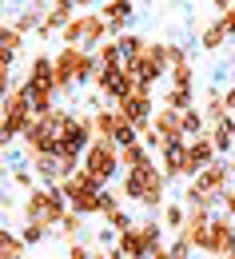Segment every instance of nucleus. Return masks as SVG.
I'll return each instance as SVG.
<instances>
[{
  "mask_svg": "<svg viewBox=\"0 0 235 259\" xmlns=\"http://www.w3.org/2000/svg\"><path fill=\"white\" fill-rule=\"evenodd\" d=\"M20 211H24V224H44V227H56L64 224V215L72 211L68 207V199L60 188H36V192L24 195V203H20Z\"/></svg>",
  "mask_w": 235,
  "mask_h": 259,
  "instance_id": "nucleus-6",
  "label": "nucleus"
},
{
  "mask_svg": "<svg viewBox=\"0 0 235 259\" xmlns=\"http://www.w3.org/2000/svg\"><path fill=\"white\" fill-rule=\"evenodd\" d=\"M223 100H227V112L235 116V88H227V92H223Z\"/></svg>",
  "mask_w": 235,
  "mask_h": 259,
  "instance_id": "nucleus-35",
  "label": "nucleus"
},
{
  "mask_svg": "<svg viewBox=\"0 0 235 259\" xmlns=\"http://www.w3.org/2000/svg\"><path fill=\"white\" fill-rule=\"evenodd\" d=\"M96 64H100V68H124L128 60H124L120 44H116V40H108V44H100V48H96Z\"/></svg>",
  "mask_w": 235,
  "mask_h": 259,
  "instance_id": "nucleus-27",
  "label": "nucleus"
},
{
  "mask_svg": "<svg viewBox=\"0 0 235 259\" xmlns=\"http://www.w3.org/2000/svg\"><path fill=\"white\" fill-rule=\"evenodd\" d=\"M0 259H28V243L20 239V231L12 227L0 231Z\"/></svg>",
  "mask_w": 235,
  "mask_h": 259,
  "instance_id": "nucleus-23",
  "label": "nucleus"
},
{
  "mask_svg": "<svg viewBox=\"0 0 235 259\" xmlns=\"http://www.w3.org/2000/svg\"><path fill=\"white\" fill-rule=\"evenodd\" d=\"M84 231H88V220H84V215H76V211H68L64 224L56 227V235H52V239H60L64 247H72V243H80V239H84Z\"/></svg>",
  "mask_w": 235,
  "mask_h": 259,
  "instance_id": "nucleus-21",
  "label": "nucleus"
},
{
  "mask_svg": "<svg viewBox=\"0 0 235 259\" xmlns=\"http://www.w3.org/2000/svg\"><path fill=\"white\" fill-rule=\"evenodd\" d=\"M28 167L36 171L40 188H60V184H64V171H60V160H56V156H40V160H28Z\"/></svg>",
  "mask_w": 235,
  "mask_h": 259,
  "instance_id": "nucleus-17",
  "label": "nucleus"
},
{
  "mask_svg": "<svg viewBox=\"0 0 235 259\" xmlns=\"http://www.w3.org/2000/svg\"><path fill=\"white\" fill-rule=\"evenodd\" d=\"M156 163H160V171L168 176V184L183 180V171H187V144H171V148H164V152L156 156ZM183 184H187V180H183Z\"/></svg>",
  "mask_w": 235,
  "mask_h": 259,
  "instance_id": "nucleus-15",
  "label": "nucleus"
},
{
  "mask_svg": "<svg viewBox=\"0 0 235 259\" xmlns=\"http://www.w3.org/2000/svg\"><path fill=\"white\" fill-rule=\"evenodd\" d=\"M207 136H211V144H215V152H219V160H223V156L235 148V116H223L219 124H211Z\"/></svg>",
  "mask_w": 235,
  "mask_h": 259,
  "instance_id": "nucleus-19",
  "label": "nucleus"
},
{
  "mask_svg": "<svg viewBox=\"0 0 235 259\" xmlns=\"http://www.w3.org/2000/svg\"><path fill=\"white\" fill-rule=\"evenodd\" d=\"M160 224L168 227V231H175V235L183 231V224H187V207H183V199H171L168 207L160 211Z\"/></svg>",
  "mask_w": 235,
  "mask_h": 259,
  "instance_id": "nucleus-25",
  "label": "nucleus"
},
{
  "mask_svg": "<svg viewBox=\"0 0 235 259\" xmlns=\"http://www.w3.org/2000/svg\"><path fill=\"white\" fill-rule=\"evenodd\" d=\"M152 163H156V152H152V148H144V144H132V148H124V152H120V167H124V171L152 167Z\"/></svg>",
  "mask_w": 235,
  "mask_h": 259,
  "instance_id": "nucleus-22",
  "label": "nucleus"
},
{
  "mask_svg": "<svg viewBox=\"0 0 235 259\" xmlns=\"http://www.w3.org/2000/svg\"><path fill=\"white\" fill-rule=\"evenodd\" d=\"M207 259H231L235 255V220L215 211V220L207 224V235H203V247H200Z\"/></svg>",
  "mask_w": 235,
  "mask_h": 259,
  "instance_id": "nucleus-10",
  "label": "nucleus"
},
{
  "mask_svg": "<svg viewBox=\"0 0 235 259\" xmlns=\"http://www.w3.org/2000/svg\"><path fill=\"white\" fill-rule=\"evenodd\" d=\"M168 84H171V88H196V68H192V56H187V60H175V64H171Z\"/></svg>",
  "mask_w": 235,
  "mask_h": 259,
  "instance_id": "nucleus-26",
  "label": "nucleus"
},
{
  "mask_svg": "<svg viewBox=\"0 0 235 259\" xmlns=\"http://www.w3.org/2000/svg\"><path fill=\"white\" fill-rule=\"evenodd\" d=\"M135 8L139 4H132V0H108V4H100L96 12H100L104 20L112 24V36L120 40V36L128 32V24H132V16H135Z\"/></svg>",
  "mask_w": 235,
  "mask_h": 259,
  "instance_id": "nucleus-14",
  "label": "nucleus"
},
{
  "mask_svg": "<svg viewBox=\"0 0 235 259\" xmlns=\"http://www.w3.org/2000/svg\"><path fill=\"white\" fill-rule=\"evenodd\" d=\"M152 259H171V247H168V243H160V247L152 251Z\"/></svg>",
  "mask_w": 235,
  "mask_h": 259,
  "instance_id": "nucleus-34",
  "label": "nucleus"
},
{
  "mask_svg": "<svg viewBox=\"0 0 235 259\" xmlns=\"http://www.w3.org/2000/svg\"><path fill=\"white\" fill-rule=\"evenodd\" d=\"M24 48V36L16 32L12 24H0V56H16Z\"/></svg>",
  "mask_w": 235,
  "mask_h": 259,
  "instance_id": "nucleus-29",
  "label": "nucleus"
},
{
  "mask_svg": "<svg viewBox=\"0 0 235 259\" xmlns=\"http://www.w3.org/2000/svg\"><path fill=\"white\" fill-rule=\"evenodd\" d=\"M231 167H227V160L211 163L207 171H200L187 188H183V207H219V199L227 195V188H231Z\"/></svg>",
  "mask_w": 235,
  "mask_h": 259,
  "instance_id": "nucleus-4",
  "label": "nucleus"
},
{
  "mask_svg": "<svg viewBox=\"0 0 235 259\" xmlns=\"http://www.w3.org/2000/svg\"><path fill=\"white\" fill-rule=\"evenodd\" d=\"M84 176H92L100 188H108L124 167H120V148L116 144H104V140H92V148L84 152V163H80Z\"/></svg>",
  "mask_w": 235,
  "mask_h": 259,
  "instance_id": "nucleus-9",
  "label": "nucleus"
},
{
  "mask_svg": "<svg viewBox=\"0 0 235 259\" xmlns=\"http://www.w3.org/2000/svg\"><path fill=\"white\" fill-rule=\"evenodd\" d=\"M44 16H48V4H28V8H20L8 24L20 36H28V32H40V28H44Z\"/></svg>",
  "mask_w": 235,
  "mask_h": 259,
  "instance_id": "nucleus-16",
  "label": "nucleus"
},
{
  "mask_svg": "<svg viewBox=\"0 0 235 259\" xmlns=\"http://www.w3.org/2000/svg\"><path fill=\"white\" fill-rule=\"evenodd\" d=\"M156 108H160V104H156V96H152V88H135L132 96L120 104V116H124L128 124H135V128H139V136H144V132L152 128Z\"/></svg>",
  "mask_w": 235,
  "mask_h": 259,
  "instance_id": "nucleus-11",
  "label": "nucleus"
},
{
  "mask_svg": "<svg viewBox=\"0 0 235 259\" xmlns=\"http://www.w3.org/2000/svg\"><path fill=\"white\" fill-rule=\"evenodd\" d=\"M52 235H56V231H52V227H44V224H24V227H20V239H24L28 247H40V243H44V239H52Z\"/></svg>",
  "mask_w": 235,
  "mask_h": 259,
  "instance_id": "nucleus-30",
  "label": "nucleus"
},
{
  "mask_svg": "<svg viewBox=\"0 0 235 259\" xmlns=\"http://www.w3.org/2000/svg\"><path fill=\"white\" fill-rule=\"evenodd\" d=\"M160 104L171 108V112H179V116H183V112H192V108H200V104H196V88H171V84L164 88Z\"/></svg>",
  "mask_w": 235,
  "mask_h": 259,
  "instance_id": "nucleus-20",
  "label": "nucleus"
},
{
  "mask_svg": "<svg viewBox=\"0 0 235 259\" xmlns=\"http://www.w3.org/2000/svg\"><path fill=\"white\" fill-rule=\"evenodd\" d=\"M219 211H223V215H231V220H235V184L227 188V195L219 199Z\"/></svg>",
  "mask_w": 235,
  "mask_h": 259,
  "instance_id": "nucleus-33",
  "label": "nucleus"
},
{
  "mask_svg": "<svg viewBox=\"0 0 235 259\" xmlns=\"http://www.w3.org/2000/svg\"><path fill=\"white\" fill-rule=\"evenodd\" d=\"M211 163H219V152H215V144H211V136H196L192 144H187V171H183V180L192 184L200 171H207Z\"/></svg>",
  "mask_w": 235,
  "mask_h": 259,
  "instance_id": "nucleus-12",
  "label": "nucleus"
},
{
  "mask_svg": "<svg viewBox=\"0 0 235 259\" xmlns=\"http://www.w3.org/2000/svg\"><path fill=\"white\" fill-rule=\"evenodd\" d=\"M80 28H84V44L80 48H88V52H96L100 44H108V40H116L112 36V24L104 20L96 8H88V12H80Z\"/></svg>",
  "mask_w": 235,
  "mask_h": 259,
  "instance_id": "nucleus-13",
  "label": "nucleus"
},
{
  "mask_svg": "<svg viewBox=\"0 0 235 259\" xmlns=\"http://www.w3.org/2000/svg\"><path fill=\"white\" fill-rule=\"evenodd\" d=\"M32 124H36V112H32V100H28V88L20 80L12 92H4V104H0V132H4L0 144H4V152H12V144L24 140Z\"/></svg>",
  "mask_w": 235,
  "mask_h": 259,
  "instance_id": "nucleus-2",
  "label": "nucleus"
},
{
  "mask_svg": "<svg viewBox=\"0 0 235 259\" xmlns=\"http://www.w3.org/2000/svg\"><path fill=\"white\" fill-rule=\"evenodd\" d=\"M231 259H235V255H231Z\"/></svg>",
  "mask_w": 235,
  "mask_h": 259,
  "instance_id": "nucleus-37",
  "label": "nucleus"
},
{
  "mask_svg": "<svg viewBox=\"0 0 235 259\" xmlns=\"http://www.w3.org/2000/svg\"><path fill=\"white\" fill-rule=\"evenodd\" d=\"M96 52L88 48H60L56 52V92L60 96H72L76 84H96Z\"/></svg>",
  "mask_w": 235,
  "mask_h": 259,
  "instance_id": "nucleus-3",
  "label": "nucleus"
},
{
  "mask_svg": "<svg viewBox=\"0 0 235 259\" xmlns=\"http://www.w3.org/2000/svg\"><path fill=\"white\" fill-rule=\"evenodd\" d=\"M60 192H64L68 207H72L76 215H84V220L104 211V188L92 180V176H84V171H76L72 180H64V184H60Z\"/></svg>",
  "mask_w": 235,
  "mask_h": 259,
  "instance_id": "nucleus-7",
  "label": "nucleus"
},
{
  "mask_svg": "<svg viewBox=\"0 0 235 259\" xmlns=\"http://www.w3.org/2000/svg\"><path fill=\"white\" fill-rule=\"evenodd\" d=\"M8 180H12V184H16L24 195L40 188V180H36V171L28 167V160H24V163H8Z\"/></svg>",
  "mask_w": 235,
  "mask_h": 259,
  "instance_id": "nucleus-24",
  "label": "nucleus"
},
{
  "mask_svg": "<svg viewBox=\"0 0 235 259\" xmlns=\"http://www.w3.org/2000/svg\"><path fill=\"white\" fill-rule=\"evenodd\" d=\"M227 167H231V180H235V156H231V160H227Z\"/></svg>",
  "mask_w": 235,
  "mask_h": 259,
  "instance_id": "nucleus-36",
  "label": "nucleus"
},
{
  "mask_svg": "<svg viewBox=\"0 0 235 259\" xmlns=\"http://www.w3.org/2000/svg\"><path fill=\"white\" fill-rule=\"evenodd\" d=\"M120 195H128L132 203H139L144 211H164L171 199H168V176L160 171V163L152 167H135V171H124V188Z\"/></svg>",
  "mask_w": 235,
  "mask_h": 259,
  "instance_id": "nucleus-1",
  "label": "nucleus"
},
{
  "mask_svg": "<svg viewBox=\"0 0 235 259\" xmlns=\"http://www.w3.org/2000/svg\"><path fill=\"white\" fill-rule=\"evenodd\" d=\"M68 120H72V108H56V112H48V116H40L28 136H24V160H40V156H56L60 152V132L68 128Z\"/></svg>",
  "mask_w": 235,
  "mask_h": 259,
  "instance_id": "nucleus-5",
  "label": "nucleus"
},
{
  "mask_svg": "<svg viewBox=\"0 0 235 259\" xmlns=\"http://www.w3.org/2000/svg\"><path fill=\"white\" fill-rule=\"evenodd\" d=\"M227 40H231V32L223 28V20H219V16H211V20L200 28V48H203V52H219Z\"/></svg>",
  "mask_w": 235,
  "mask_h": 259,
  "instance_id": "nucleus-18",
  "label": "nucleus"
},
{
  "mask_svg": "<svg viewBox=\"0 0 235 259\" xmlns=\"http://www.w3.org/2000/svg\"><path fill=\"white\" fill-rule=\"evenodd\" d=\"M116 44H120L124 60H135V56H139V52L148 48V36H144V32H124L120 40H116Z\"/></svg>",
  "mask_w": 235,
  "mask_h": 259,
  "instance_id": "nucleus-28",
  "label": "nucleus"
},
{
  "mask_svg": "<svg viewBox=\"0 0 235 259\" xmlns=\"http://www.w3.org/2000/svg\"><path fill=\"white\" fill-rule=\"evenodd\" d=\"M168 247H171V259H192V251H196V247H192V243H187V239H179V235H175V239H171Z\"/></svg>",
  "mask_w": 235,
  "mask_h": 259,
  "instance_id": "nucleus-32",
  "label": "nucleus"
},
{
  "mask_svg": "<svg viewBox=\"0 0 235 259\" xmlns=\"http://www.w3.org/2000/svg\"><path fill=\"white\" fill-rule=\"evenodd\" d=\"M92 255H96V247H92L88 239H80V243L64 247V259H92Z\"/></svg>",
  "mask_w": 235,
  "mask_h": 259,
  "instance_id": "nucleus-31",
  "label": "nucleus"
},
{
  "mask_svg": "<svg viewBox=\"0 0 235 259\" xmlns=\"http://www.w3.org/2000/svg\"><path fill=\"white\" fill-rule=\"evenodd\" d=\"M128 68L135 72L139 88H156V80L171 76V56H168V40H148V48L128 60Z\"/></svg>",
  "mask_w": 235,
  "mask_h": 259,
  "instance_id": "nucleus-8",
  "label": "nucleus"
}]
</instances>
